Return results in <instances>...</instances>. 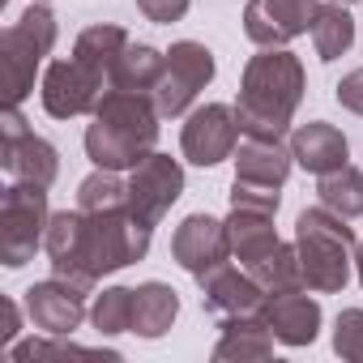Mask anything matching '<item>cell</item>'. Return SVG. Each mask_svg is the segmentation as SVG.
<instances>
[{"mask_svg":"<svg viewBox=\"0 0 363 363\" xmlns=\"http://www.w3.org/2000/svg\"><path fill=\"white\" fill-rule=\"evenodd\" d=\"M150 235L154 227L141 223L128 206L124 210H60L48 223V257H52V274L77 282V286H94L103 274H116L133 261H141L150 252Z\"/></svg>","mask_w":363,"mask_h":363,"instance_id":"cell-1","label":"cell"},{"mask_svg":"<svg viewBox=\"0 0 363 363\" xmlns=\"http://www.w3.org/2000/svg\"><path fill=\"white\" fill-rule=\"evenodd\" d=\"M133 39L120 26H86L73 43L69 60H52L43 73V111L56 120H73L86 116L103 103V94L111 90V69L120 60V52Z\"/></svg>","mask_w":363,"mask_h":363,"instance_id":"cell-2","label":"cell"},{"mask_svg":"<svg viewBox=\"0 0 363 363\" xmlns=\"http://www.w3.org/2000/svg\"><path fill=\"white\" fill-rule=\"evenodd\" d=\"M303 99V65L286 48H261V56L248 60L240 99H235V120L244 137H274L282 141L295 111Z\"/></svg>","mask_w":363,"mask_h":363,"instance_id":"cell-3","label":"cell"},{"mask_svg":"<svg viewBox=\"0 0 363 363\" xmlns=\"http://www.w3.org/2000/svg\"><path fill=\"white\" fill-rule=\"evenodd\" d=\"M90 128H86V154L94 167L103 171H133L141 158L154 154L158 145V103L154 94H137V90H107L103 103L90 111Z\"/></svg>","mask_w":363,"mask_h":363,"instance_id":"cell-4","label":"cell"},{"mask_svg":"<svg viewBox=\"0 0 363 363\" xmlns=\"http://www.w3.org/2000/svg\"><path fill=\"white\" fill-rule=\"evenodd\" d=\"M350 218L312 206L295 218V252L303 269V286L316 295H337L350 282V261H354V231L346 227Z\"/></svg>","mask_w":363,"mask_h":363,"instance_id":"cell-5","label":"cell"},{"mask_svg":"<svg viewBox=\"0 0 363 363\" xmlns=\"http://www.w3.org/2000/svg\"><path fill=\"white\" fill-rule=\"evenodd\" d=\"M56 48V18L43 0L5 26L0 35V86H5V107H22L26 94L35 90V73L43 56Z\"/></svg>","mask_w":363,"mask_h":363,"instance_id":"cell-6","label":"cell"},{"mask_svg":"<svg viewBox=\"0 0 363 363\" xmlns=\"http://www.w3.org/2000/svg\"><path fill=\"white\" fill-rule=\"evenodd\" d=\"M48 189L39 184H13L0 197V261L9 269H22L26 261H35L39 244L48 240Z\"/></svg>","mask_w":363,"mask_h":363,"instance_id":"cell-7","label":"cell"},{"mask_svg":"<svg viewBox=\"0 0 363 363\" xmlns=\"http://www.w3.org/2000/svg\"><path fill=\"white\" fill-rule=\"evenodd\" d=\"M0 167L13 184H39L52 189L60 175V154L48 137H39L18 107H5L0 116Z\"/></svg>","mask_w":363,"mask_h":363,"instance_id":"cell-8","label":"cell"},{"mask_svg":"<svg viewBox=\"0 0 363 363\" xmlns=\"http://www.w3.org/2000/svg\"><path fill=\"white\" fill-rule=\"evenodd\" d=\"M210 82H214V52L206 43H197V39L171 43L162 73H158V86H154V103H158L162 120L184 116Z\"/></svg>","mask_w":363,"mask_h":363,"instance_id":"cell-9","label":"cell"},{"mask_svg":"<svg viewBox=\"0 0 363 363\" xmlns=\"http://www.w3.org/2000/svg\"><path fill=\"white\" fill-rule=\"evenodd\" d=\"M179 193H184V167H179L171 154L154 150L150 158H141L128 171V210L150 227L162 223V214L179 201Z\"/></svg>","mask_w":363,"mask_h":363,"instance_id":"cell-10","label":"cell"},{"mask_svg":"<svg viewBox=\"0 0 363 363\" xmlns=\"http://www.w3.org/2000/svg\"><path fill=\"white\" fill-rule=\"evenodd\" d=\"M240 141V120L235 107L227 103H206L184 120V133H179V150L193 167H218L223 158L235 154Z\"/></svg>","mask_w":363,"mask_h":363,"instance_id":"cell-11","label":"cell"},{"mask_svg":"<svg viewBox=\"0 0 363 363\" xmlns=\"http://www.w3.org/2000/svg\"><path fill=\"white\" fill-rule=\"evenodd\" d=\"M171 257L179 269H189L197 282L214 269H223L231 261V235L227 223L210 218V214H189L171 235Z\"/></svg>","mask_w":363,"mask_h":363,"instance_id":"cell-12","label":"cell"},{"mask_svg":"<svg viewBox=\"0 0 363 363\" xmlns=\"http://www.w3.org/2000/svg\"><path fill=\"white\" fill-rule=\"evenodd\" d=\"M86 295H90V286H77V282L52 274V278L35 282L26 291V312H30L35 329H43L48 337H69L90 316L86 312Z\"/></svg>","mask_w":363,"mask_h":363,"instance_id":"cell-13","label":"cell"},{"mask_svg":"<svg viewBox=\"0 0 363 363\" xmlns=\"http://www.w3.org/2000/svg\"><path fill=\"white\" fill-rule=\"evenodd\" d=\"M291 150H282V141L274 137H244V145L235 150V184L231 193H248V197H278L286 175H291Z\"/></svg>","mask_w":363,"mask_h":363,"instance_id":"cell-14","label":"cell"},{"mask_svg":"<svg viewBox=\"0 0 363 363\" xmlns=\"http://www.w3.org/2000/svg\"><path fill=\"white\" fill-rule=\"evenodd\" d=\"M316 9H320V0H248L244 35L257 48H286L291 39L312 30Z\"/></svg>","mask_w":363,"mask_h":363,"instance_id":"cell-15","label":"cell"},{"mask_svg":"<svg viewBox=\"0 0 363 363\" xmlns=\"http://www.w3.org/2000/svg\"><path fill=\"white\" fill-rule=\"evenodd\" d=\"M265 286L252 278V269H235V265H223L214 274L201 278V308L214 316V320H231V316H252L265 308Z\"/></svg>","mask_w":363,"mask_h":363,"instance_id":"cell-16","label":"cell"},{"mask_svg":"<svg viewBox=\"0 0 363 363\" xmlns=\"http://www.w3.org/2000/svg\"><path fill=\"white\" fill-rule=\"evenodd\" d=\"M261 316L269 320V329H274V337L282 346H308L320 333V303L312 295H303V286L269 295L265 308H261Z\"/></svg>","mask_w":363,"mask_h":363,"instance_id":"cell-17","label":"cell"},{"mask_svg":"<svg viewBox=\"0 0 363 363\" xmlns=\"http://www.w3.org/2000/svg\"><path fill=\"white\" fill-rule=\"evenodd\" d=\"M227 235H231V257L252 269L261 265L282 240L274 231V210H261V206H231V218H227Z\"/></svg>","mask_w":363,"mask_h":363,"instance_id":"cell-18","label":"cell"},{"mask_svg":"<svg viewBox=\"0 0 363 363\" xmlns=\"http://www.w3.org/2000/svg\"><path fill=\"white\" fill-rule=\"evenodd\" d=\"M291 158L312 175H329L350 158V145H346L342 128H333L325 120H312V124H299L291 133Z\"/></svg>","mask_w":363,"mask_h":363,"instance_id":"cell-19","label":"cell"},{"mask_svg":"<svg viewBox=\"0 0 363 363\" xmlns=\"http://www.w3.org/2000/svg\"><path fill=\"white\" fill-rule=\"evenodd\" d=\"M179 316V295L167 282H141L133 286V333L137 337H162Z\"/></svg>","mask_w":363,"mask_h":363,"instance_id":"cell-20","label":"cell"},{"mask_svg":"<svg viewBox=\"0 0 363 363\" xmlns=\"http://www.w3.org/2000/svg\"><path fill=\"white\" fill-rule=\"evenodd\" d=\"M223 325V337L214 346V359H269L274 354V329L261 312L252 316H231V320H218Z\"/></svg>","mask_w":363,"mask_h":363,"instance_id":"cell-21","label":"cell"},{"mask_svg":"<svg viewBox=\"0 0 363 363\" xmlns=\"http://www.w3.org/2000/svg\"><path fill=\"white\" fill-rule=\"evenodd\" d=\"M167 52L150 48V43H128L111 69V90H137V94H154L158 73H162Z\"/></svg>","mask_w":363,"mask_h":363,"instance_id":"cell-22","label":"cell"},{"mask_svg":"<svg viewBox=\"0 0 363 363\" xmlns=\"http://www.w3.org/2000/svg\"><path fill=\"white\" fill-rule=\"evenodd\" d=\"M354 43V22L346 13V5H337V0H325V5L316 9L312 18V48H316V60H337L346 56Z\"/></svg>","mask_w":363,"mask_h":363,"instance_id":"cell-23","label":"cell"},{"mask_svg":"<svg viewBox=\"0 0 363 363\" xmlns=\"http://www.w3.org/2000/svg\"><path fill=\"white\" fill-rule=\"evenodd\" d=\"M316 197L325 210L342 214V218H359L363 214V171L342 162L329 175H316Z\"/></svg>","mask_w":363,"mask_h":363,"instance_id":"cell-24","label":"cell"},{"mask_svg":"<svg viewBox=\"0 0 363 363\" xmlns=\"http://www.w3.org/2000/svg\"><path fill=\"white\" fill-rule=\"evenodd\" d=\"M252 278L265 286V295L299 291V286H303V269H299V252H295V244H278L261 265H252Z\"/></svg>","mask_w":363,"mask_h":363,"instance_id":"cell-25","label":"cell"},{"mask_svg":"<svg viewBox=\"0 0 363 363\" xmlns=\"http://www.w3.org/2000/svg\"><path fill=\"white\" fill-rule=\"evenodd\" d=\"M90 325H94L103 337L133 333V286H107V291L90 303Z\"/></svg>","mask_w":363,"mask_h":363,"instance_id":"cell-26","label":"cell"},{"mask_svg":"<svg viewBox=\"0 0 363 363\" xmlns=\"http://www.w3.org/2000/svg\"><path fill=\"white\" fill-rule=\"evenodd\" d=\"M77 206L82 210H124L128 206V179H120V171H94L82 179L77 189Z\"/></svg>","mask_w":363,"mask_h":363,"instance_id":"cell-27","label":"cell"},{"mask_svg":"<svg viewBox=\"0 0 363 363\" xmlns=\"http://www.w3.org/2000/svg\"><path fill=\"white\" fill-rule=\"evenodd\" d=\"M333 350L350 363H363V308H346L333 325Z\"/></svg>","mask_w":363,"mask_h":363,"instance_id":"cell-28","label":"cell"},{"mask_svg":"<svg viewBox=\"0 0 363 363\" xmlns=\"http://www.w3.org/2000/svg\"><path fill=\"white\" fill-rule=\"evenodd\" d=\"M189 5L193 0H137V9L145 13V22H154V26H171V22H179L189 13Z\"/></svg>","mask_w":363,"mask_h":363,"instance_id":"cell-29","label":"cell"},{"mask_svg":"<svg viewBox=\"0 0 363 363\" xmlns=\"http://www.w3.org/2000/svg\"><path fill=\"white\" fill-rule=\"evenodd\" d=\"M333 94H337V103L346 107V111H354V116H363V69H354V73H346L337 86H333Z\"/></svg>","mask_w":363,"mask_h":363,"instance_id":"cell-30","label":"cell"},{"mask_svg":"<svg viewBox=\"0 0 363 363\" xmlns=\"http://www.w3.org/2000/svg\"><path fill=\"white\" fill-rule=\"evenodd\" d=\"M18 329H22V320H18V303L5 299V350L18 346Z\"/></svg>","mask_w":363,"mask_h":363,"instance_id":"cell-31","label":"cell"},{"mask_svg":"<svg viewBox=\"0 0 363 363\" xmlns=\"http://www.w3.org/2000/svg\"><path fill=\"white\" fill-rule=\"evenodd\" d=\"M354 269H359V286H363V244L354 248Z\"/></svg>","mask_w":363,"mask_h":363,"instance_id":"cell-32","label":"cell"},{"mask_svg":"<svg viewBox=\"0 0 363 363\" xmlns=\"http://www.w3.org/2000/svg\"><path fill=\"white\" fill-rule=\"evenodd\" d=\"M337 5H354V0H337Z\"/></svg>","mask_w":363,"mask_h":363,"instance_id":"cell-33","label":"cell"},{"mask_svg":"<svg viewBox=\"0 0 363 363\" xmlns=\"http://www.w3.org/2000/svg\"><path fill=\"white\" fill-rule=\"evenodd\" d=\"M43 5H48V0H43Z\"/></svg>","mask_w":363,"mask_h":363,"instance_id":"cell-34","label":"cell"}]
</instances>
